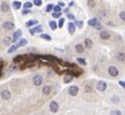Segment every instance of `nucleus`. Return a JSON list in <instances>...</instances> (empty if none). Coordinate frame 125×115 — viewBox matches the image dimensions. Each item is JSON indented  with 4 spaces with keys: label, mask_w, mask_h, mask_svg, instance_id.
<instances>
[{
    "label": "nucleus",
    "mask_w": 125,
    "mask_h": 115,
    "mask_svg": "<svg viewBox=\"0 0 125 115\" xmlns=\"http://www.w3.org/2000/svg\"><path fill=\"white\" fill-rule=\"evenodd\" d=\"M108 73H109V76H112V77H118L119 71L115 66H111V67H108Z\"/></svg>",
    "instance_id": "nucleus-1"
},
{
    "label": "nucleus",
    "mask_w": 125,
    "mask_h": 115,
    "mask_svg": "<svg viewBox=\"0 0 125 115\" xmlns=\"http://www.w3.org/2000/svg\"><path fill=\"white\" fill-rule=\"evenodd\" d=\"M43 83V77L41 75H36L33 77V85L35 86H41Z\"/></svg>",
    "instance_id": "nucleus-2"
},
{
    "label": "nucleus",
    "mask_w": 125,
    "mask_h": 115,
    "mask_svg": "<svg viewBox=\"0 0 125 115\" xmlns=\"http://www.w3.org/2000/svg\"><path fill=\"white\" fill-rule=\"evenodd\" d=\"M96 88L99 90V92H105V90L107 89V83H106V81H98L96 85Z\"/></svg>",
    "instance_id": "nucleus-3"
},
{
    "label": "nucleus",
    "mask_w": 125,
    "mask_h": 115,
    "mask_svg": "<svg viewBox=\"0 0 125 115\" xmlns=\"http://www.w3.org/2000/svg\"><path fill=\"white\" fill-rule=\"evenodd\" d=\"M1 26H2V28L7 29V31H11V29L15 28V24L12 23V22H10V20H8V22H3Z\"/></svg>",
    "instance_id": "nucleus-4"
},
{
    "label": "nucleus",
    "mask_w": 125,
    "mask_h": 115,
    "mask_svg": "<svg viewBox=\"0 0 125 115\" xmlns=\"http://www.w3.org/2000/svg\"><path fill=\"white\" fill-rule=\"evenodd\" d=\"M68 92H69L70 96H77V95H78V92H79V87L78 86H71V87H69Z\"/></svg>",
    "instance_id": "nucleus-5"
},
{
    "label": "nucleus",
    "mask_w": 125,
    "mask_h": 115,
    "mask_svg": "<svg viewBox=\"0 0 125 115\" xmlns=\"http://www.w3.org/2000/svg\"><path fill=\"white\" fill-rule=\"evenodd\" d=\"M99 36L102 40H109L111 38V33L108 32V31H105V29H102L100 33H99Z\"/></svg>",
    "instance_id": "nucleus-6"
},
{
    "label": "nucleus",
    "mask_w": 125,
    "mask_h": 115,
    "mask_svg": "<svg viewBox=\"0 0 125 115\" xmlns=\"http://www.w3.org/2000/svg\"><path fill=\"white\" fill-rule=\"evenodd\" d=\"M58 111H59V104L54 101L51 102V103H50V112L56 113Z\"/></svg>",
    "instance_id": "nucleus-7"
},
{
    "label": "nucleus",
    "mask_w": 125,
    "mask_h": 115,
    "mask_svg": "<svg viewBox=\"0 0 125 115\" xmlns=\"http://www.w3.org/2000/svg\"><path fill=\"white\" fill-rule=\"evenodd\" d=\"M0 96H1V98H2V99L8 101L9 98H10V96H11V94H10V92H9L8 89H3L2 92H1V94H0Z\"/></svg>",
    "instance_id": "nucleus-8"
},
{
    "label": "nucleus",
    "mask_w": 125,
    "mask_h": 115,
    "mask_svg": "<svg viewBox=\"0 0 125 115\" xmlns=\"http://www.w3.org/2000/svg\"><path fill=\"white\" fill-rule=\"evenodd\" d=\"M21 35H23V32H21V29H18V31H16L14 34V36H12V40H14V42H17L18 40H21Z\"/></svg>",
    "instance_id": "nucleus-9"
},
{
    "label": "nucleus",
    "mask_w": 125,
    "mask_h": 115,
    "mask_svg": "<svg viewBox=\"0 0 125 115\" xmlns=\"http://www.w3.org/2000/svg\"><path fill=\"white\" fill-rule=\"evenodd\" d=\"M115 58H116L118 61H121V62H124L125 61V53H123V52H116V53H115Z\"/></svg>",
    "instance_id": "nucleus-10"
},
{
    "label": "nucleus",
    "mask_w": 125,
    "mask_h": 115,
    "mask_svg": "<svg viewBox=\"0 0 125 115\" xmlns=\"http://www.w3.org/2000/svg\"><path fill=\"white\" fill-rule=\"evenodd\" d=\"M99 23H100V22H99V19H98V18H96V17L90 18V19L88 20V25L93 26V27H95V26H96L97 24H99Z\"/></svg>",
    "instance_id": "nucleus-11"
},
{
    "label": "nucleus",
    "mask_w": 125,
    "mask_h": 115,
    "mask_svg": "<svg viewBox=\"0 0 125 115\" xmlns=\"http://www.w3.org/2000/svg\"><path fill=\"white\" fill-rule=\"evenodd\" d=\"M68 31H69V33L71 35H73L74 32H76V25L73 23H69L68 24Z\"/></svg>",
    "instance_id": "nucleus-12"
},
{
    "label": "nucleus",
    "mask_w": 125,
    "mask_h": 115,
    "mask_svg": "<svg viewBox=\"0 0 125 115\" xmlns=\"http://www.w3.org/2000/svg\"><path fill=\"white\" fill-rule=\"evenodd\" d=\"M93 45H94V43L90 38H86V40H84V47H86V49H89V50L93 49Z\"/></svg>",
    "instance_id": "nucleus-13"
},
{
    "label": "nucleus",
    "mask_w": 125,
    "mask_h": 115,
    "mask_svg": "<svg viewBox=\"0 0 125 115\" xmlns=\"http://www.w3.org/2000/svg\"><path fill=\"white\" fill-rule=\"evenodd\" d=\"M0 9H1V12H9V3L7 2H2L1 3V7H0Z\"/></svg>",
    "instance_id": "nucleus-14"
},
{
    "label": "nucleus",
    "mask_w": 125,
    "mask_h": 115,
    "mask_svg": "<svg viewBox=\"0 0 125 115\" xmlns=\"http://www.w3.org/2000/svg\"><path fill=\"white\" fill-rule=\"evenodd\" d=\"M52 92V87L51 86H44L43 89H42V92H43L44 95H50Z\"/></svg>",
    "instance_id": "nucleus-15"
},
{
    "label": "nucleus",
    "mask_w": 125,
    "mask_h": 115,
    "mask_svg": "<svg viewBox=\"0 0 125 115\" xmlns=\"http://www.w3.org/2000/svg\"><path fill=\"white\" fill-rule=\"evenodd\" d=\"M74 49H76L77 53H83L84 52V45H82V44H77V45L74 46Z\"/></svg>",
    "instance_id": "nucleus-16"
},
{
    "label": "nucleus",
    "mask_w": 125,
    "mask_h": 115,
    "mask_svg": "<svg viewBox=\"0 0 125 115\" xmlns=\"http://www.w3.org/2000/svg\"><path fill=\"white\" fill-rule=\"evenodd\" d=\"M72 79H73V76L70 75V73H68L67 76H64L63 82H64V83H69V82H71V81H72Z\"/></svg>",
    "instance_id": "nucleus-17"
},
{
    "label": "nucleus",
    "mask_w": 125,
    "mask_h": 115,
    "mask_svg": "<svg viewBox=\"0 0 125 115\" xmlns=\"http://www.w3.org/2000/svg\"><path fill=\"white\" fill-rule=\"evenodd\" d=\"M38 24V20L37 19H31V20H28L26 23V26L27 27H33V26H35V25H37Z\"/></svg>",
    "instance_id": "nucleus-18"
},
{
    "label": "nucleus",
    "mask_w": 125,
    "mask_h": 115,
    "mask_svg": "<svg viewBox=\"0 0 125 115\" xmlns=\"http://www.w3.org/2000/svg\"><path fill=\"white\" fill-rule=\"evenodd\" d=\"M12 42H14V40H12L11 36H7V37H5V40H3V43L6 44V45H10Z\"/></svg>",
    "instance_id": "nucleus-19"
},
{
    "label": "nucleus",
    "mask_w": 125,
    "mask_h": 115,
    "mask_svg": "<svg viewBox=\"0 0 125 115\" xmlns=\"http://www.w3.org/2000/svg\"><path fill=\"white\" fill-rule=\"evenodd\" d=\"M49 25H50V27H51V29H52V31H55V29L58 28V24H56V22H54V20L49 22Z\"/></svg>",
    "instance_id": "nucleus-20"
},
{
    "label": "nucleus",
    "mask_w": 125,
    "mask_h": 115,
    "mask_svg": "<svg viewBox=\"0 0 125 115\" xmlns=\"http://www.w3.org/2000/svg\"><path fill=\"white\" fill-rule=\"evenodd\" d=\"M12 7H14L16 10H18V9H21V2L16 0V1H14V2H12Z\"/></svg>",
    "instance_id": "nucleus-21"
},
{
    "label": "nucleus",
    "mask_w": 125,
    "mask_h": 115,
    "mask_svg": "<svg viewBox=\"0 0 125 115\" xmlns=\"http://www.w3.org/2000/svg\"><path fill=\"white\" fill-rule=\"evenodd\" d=\"M26 44H27V40H25V38H21V41H19L16 45H17L18 47H21V46H25Z\"/></svg>",
    "instance_id": "nucleus-22"
},
{
    "label": "nucleus",
    "mask_w": 125,
    "mask_h": 115,
    "mask_svg": "<svg viewBox=\"0 0 125 115\" xmlns=\"http://www.w3.org/2000/svg\"><path fill=\"white\" fill-rule=\"evenodd\" d=\"M87 6L89 7L90 9H93V8H95V7H96V2H95L94 0H88V1H87Z\"/></svg>",
    "instance_id": "nucleus-23"
},
{
    "label": "nucleus",
    "mask_w": 125,
    "mask_h": 115,
    "mask_svg": "<svg viewBox=\"0 0 125 115\" xmlns=\"http://www.w3.org/2000/svg\"><path fill=\"white\" fill-rule=\"evenodd\" d=\"M33 31H34L35 33H41L42 31H43V27H42V26H40V25H35L34 27H33Z\"/></svg>",
    "instance_id": "nucleus-24"
},
{
    "label": "nucleus",
    "mask_w": 125,
    "mask_h": 115,
    "mask_svg": "<svg viewBox=\"0 0 125 115\" xmlns=\"http://www.w3.org/2000/svg\"><path fill=\"white\" fill-rule=\"evenodd\" d=\"M77 62L79 64H81V66H86L87 64V61L84 60V59H82V58H77Z\"/></svg>",
    "instance_id": "nucleus-25"
},
{
    "label": "nucleus",
    "mask_w": 125,
    "mask_h": 115,
    "mask_svg": "<svg viewBox=\"0 0 125 115\" xmlns=\"http://www.w3.org/2000/svg\"><path fill=\"white\" fill-rule=\"evenodd\" d=\"M40 37H41L42 40H45V41H51V40H52V37H51L49 34H41V36H40Z\"/></svg>",
    "instance_id": "nucleus-26"
},
{
    "label": "nucleus",
    "mask_w": 125,
    "mask_h": 115,
    "mask_svg": "<svg viewBox=\"0 0 125 115\" xmlns=\"http://www.w3.org/2000/svg\"><path fill=\"white\" fill-rule=\"evenodd\" d=\"M64 22H65V19L60 17V19H59V23H58V27H59V28H62V27H63Z\"/></svg>",
    "instance_id": "nucleus-27"
},
{
    "label": "nucleus",
    "mask_w": 125,
    "mask_h": 115,
    "mask_svg": "<svg viewBox=\"0 0 125 115\" xmlns=\"http://www.w3.org/2000/svg\"><path fill=\"white\" fill-rule=\"evenodd\" d=\"M61 14H62L61 12H52V17L53 18H60L61 17Z\"/></svg>",
    "instance_id": "nucleus-28"
},
{
    "label": "nucleus",
    "mask_w": 125,
    "mask_h": 115,
    "mask_svg": "<svg viewBox=\"0 0 125 115\" xmlns=\"http://www.w3.org/2000/svg\"><path fill=\"white\" fill-rule=\"evenodd\" d=\"M17 49H18L17 45H11V46H10V47L8 49V53H12V52H15Z\"/></svg>",
    "instance_id": "nucleus-29"
},
{
    "label": "nucleus",
    "mask_w": 125,
    "mask_h": 115,
    "mask_svg": "<svg viewBox=\"0 0 125 115\" xmlns=\"http://www.w3.org/2000/svg\"><path fill=\"white\" fill-rule=\"evenodd\" d=\"M74 25H76V27H78V28H81L82 26H83V22H82V20H77L76 23H74Z\"/></svg>",
    "instance_id": "nucleus-30"
},
{
    "label": "nucleus",
    "mask_w": 125,
    "mask_h": 115,
    "mask_svg": "<svg viewBox=\"0 0 125 115\" xmlns=\"http://www.w3.org/2000/svg\"><path fill=\"white\" fill-rule=\"evenodd\" d=\"M33 6V2H31V1H27L26 3H24V8H27V9H31Z\"/></svg>",
    "instance_id": "nucleus-31"
},
{
    "label": "nucleus",
    "mask_w": 125,
    "mask_h": 115,
    "mask_svg": "<svg viewBox=\"0 0 125 115\" xmlns=\"http://www.w3.org/2000/svg\"><path fill=\"white\" fill-rule=\"evenodd\" d=\"M33 5H35L36 7H41L42 6V0H34Z\"/></svg>",
    "instance_id": "nucleus-32"
},
{
    "label": "nucleus",
    "mask_w": 125,
    "mask_h": 115,
    "mask_svg": "<svg viewBox=\"0 0 125 115\" xmlns=\"http://www.w3.org/2000/svg\"><path fill=\"white\" fill-rule=\"evenodd\" d=\"M111 114H113V115H121L122 114V112L119 111V109H113L111 112Z\"/></svg>",
    "instance_id": "nucleus-33"
},
{
    "label": "nucleus",
    "mask_w": 125,
    "mask_h": 115,
    "mask_svg": "<svg viewBox=\"0 0 125 115\" xmlns=\"http://www.w3.org/2000/svg\"><path fill=\"white\" fill-rule=\"evenodd\" d=\"M112 102H113L114 104H118L119 103V98L117 97V96H113V97H112Z\"/></svg>",
    "instance_id": "nucleus-34"
},
{
    "label": "nucleus",
    "mask_w": 125,
    "mask_h": 115,
    "mask_svg": "<svg viewBox=\"0 0 125 115\" xmlns=\"http://www.w3.org/2000/svg\"><path fill=\"white\" fill-rule=\"evenodd\" d=\"M98 16L99 17H106V16H107V12H105V10H100V12H98Z\"/></svg>",
    "instance_id": "nucleus-35"
},
{
    "label": "nucleus",
    "mask_w": 125,
    "mask_h": 115,
    "mask_svg": "<svg viewBox=\"0 0 125 115\" xmlns=\"http://www.w3.org/2000/svg\"><path fill=\"white\" fill-rule=\"evenodd\" d=\"M53 12H62V7L58 6H53Z\"/></svg>",
    "instance_id": "nucleus-36"
},
{
    "label": "nucleus",
    "mask_w": 125,
    "mask_h": 115,
    "mask_svg": "<svg viewBox=\"0 0 125 115\" xmlns=\"http://www.w3.org/2000/svg\"><path fill=\"white\" fill-rule=\"evenodd\" d=\"M119 18H121L123 22H125V12H119Z\"/></svg>",
    "instance_id": "nucleus-37"
},
{
    "label": "nucleus",
    "mask_w": 125,
    "mask_h": 115,
    "mask_svg": "<svg viewBox=\"0 0 125 115\" xmlns=\"http://www.w3.org/2000/svg\"><path fill=\"white\" fill-rule=\"evenodd\" d=\"M17 63H15V62H14V63H12L11 64V66H10V67H9V69H10V70H12V71H14V70H16V69H17Z\"/></svg>",
    "instance_id": "nucleus-38"
},
{
    "label": "nucleus",
    "mask_w": 125,
    "mask_h": 115,
    "mask_svg": "<svg viewBox=\"0 0 125 115\" xmlns=\"http://www.w3.org/2000/svg\"><path fill=\"white\" fill-rule=\"evenodd\" d=\"M51 10H53V5H51V3H50V5H47V7H46V12H50Z\"/></svg>",
    "instance_id": "nucleus-39"
},
{
    "label": "nucleus",
    "mask_w": 125,
    "mask_h": 115,
    "mask_svg": "<svg viewBox=\"0 0 125 115\" xmlns=\"http://www.w3.org/2000/svg\"><path fill=\"white\" fill-rule=\"evenodd\" d=\"M31 12H31V9H27V8H25L23 10V15H27V14H31Z\"/></svg>",
    "instance_id": "nucleus-40"
},
{
    "label": "nucleus",
    "mask_w": 125,
    "mask_h": 115,
    "mask_svg": "<svg viewBox=\"0 0 125 115\" xmlns=\"http://www.w3.org/2000/svg\"><path fill=\"white\" fill-rule=\"evenodd\" d=\"M67 16H68V18H69V19H71V20L74 19V15H73V14H70V12H68Z\"/></svg>",
    "instance_id": "nucleus-41"
},
{
    "label": "nucleus",
    "mask_w": 125,
    "mask_h": 115,
    "mask_svg": "<svg viewBox=\"0 0 125 115\" xmlns=\"http://www.w3.org/2000/svg\"><path fill=\"white\" fill-rule=\"evenodd\" d=\"M95 28H96V29H98V31H102V29H104V28H103V26L100 25V23H99V24H97V25L95 26Z\"/></svg>",
    "instance_id": "nucleus-42"
},
{
    "label": "nucleus",
    "mask_w": 125,
    "mask_h": 115,
    "mask_svg": "<svg viewBox=\"0 0 125 115\" xmlns=\"http://www.w3.org/2000/svg\"><path fill=\"white\" fill-rule=\"evenodd\" d=\"M118 85H119V86H121V87H123V88H124V89H125V81H122V80H121V81H118Z\"/></svg>",
    "instance_id": "nucleus-43"
},
{
    "label": "nucleus",
    "mask_w": 125,
    "mask_h": 115,
    "mask_svg": "<svg viewBox=\"0 0 125 115\" xmlns=\"http://www.w3.org/2000/svg\"><path fill=\"white\" fill-rule=\"evenodd\" d=\"M58 5H59V6H60V7H62V8H63V7L65 6V3H64V1H59V2H58Z\"/></svg>",
    "instance_id": "nucleus-44"
},
{
    "label": "nucleus",
    "mask_w": 125,
    "mask_h": 115,
    "mask_svg": "<svg viewBox=\"0 0 125 115\" xmlns=\"http://www.w3.org/2000/svg\"><path fill=\"white\" fill-rule=\"evenodd\" d=\"M74 3H76L74 1H70V2H69V7H73V6H74Z\"/></svg>",
    "instance_id": "nucleus-45"
},
{
    "label": "nucleus",
    "mask_w": 125,
    "mask_h": 115,
    "mask_svg": "<svg viewBox=\"0 0 125 115\" xmlns=\"http://www.w3.org/2000/svg\"><path fill=\"white\" fill-rule=\"evenodd\" d=\"M69 8H70V7H68V8H64V9H63V12H67V14H68V12H69Z\"/></svg>",
    "instance_id": "nucleus-46"
},
{
    "label": "nucleus",
    "mask_w": 125,
    "mask_h": 115,
    "mask_svg": "<svg viewBox=\"0 0 125 115\" xmlns=\"http://www.w3.org/2000/svg\"><path fill=\"white\" fill-rule=\"evenodd\" d=\"M29 33H31V35H34V34H35V32H34V31H33V28H31V29H29Z\"/></svg>",
    "instance_id": "nucleus-47"
},
{
    "label": "nucleus",
    "mask_w": 125,
    "mask_h": 115,
    "mask_svg": "<svg viewBox=\"0 0 125 115\" xmlns=\"http://www.w3.org/2000/svg\"><path fill=\"white\" fill-rule=\"evenodd\" d=\"M1 66H2V62L0 61V69H1Z\"/></svg>",
    "instance_id": "nucleus-48"
}]
</instances>
